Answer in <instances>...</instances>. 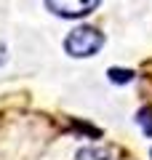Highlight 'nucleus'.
Returning a JSON list of instances; mask_svg holds the SVG:
<instances>
[{
  "label": "nucleus",
  "mask_w": 152,
  "mask_h": 160,
  "mask_svg": "<svg viewBox=\"0 0 152 160\" xmlns=\"http://www.w3.org/2000/svg\"><path fill=\"white\" fill-rule=\"evenodd\" d=\"M109 80H112V83H128V80H134V72H131V69L112 67V69H109Z\"/></svg>",
  "instance_id": "39448f33"
},
{
  "label": "nucleus",
  "mask_w": 152,
  "mask_h": 160,
  "mask_svg": "<svg viewBox=\"0 0 152 160\" xmlns=\"http://www.w3.org/2000/svg\"><path fill=\"white\" fill-rule=\"evenodd\" d=\"M104 46V35L91 24H80V27L69 29L67 40H64V51L75 59H85L99 53V48Z\"/></svg>",
  "instance_id": "f257e3e1"
},
{
  "label": "nucleus",
  "mask_w": 152,
  "mask_h": 160,
  "mask_svg": "<svg viewBox=\"0 0 152 160\" xmlns=\"http://www.w3.org/2000/svg\"><path fill=\"white\" fill-rule=\"evenodd\" d=\"M6 62V46H3V43H0V64Z\"/></svg>",
  "instance_id": "423d86ee"
},
{
  "label": "nucleus",
  "mask_w": 152,
  "mask_h": 160,
  "mask_svg": "<svg viewBox=\"0 0 152 160\" xmlns=\"http://www.w3.org/2000/svg\"><path fill=\"white\" fill-rule=\"evenodd\" d=\"M75 160H115V158L104 147H83V149H78Z\"/></svg>",
  "instance_id": "7ed1b4c3"
},
{
  "label": "nucleus",
  "mask_w": 152,
  "mask_h": 160,
  "mask_svg": "<svg viewBox=\"0 0 152 160\" xmlns=\"http://www.w3.org/2000/svg\"><path fill=\"white\" fill-rule=\"evenodd\" d=\"M99 0H45V8L62 19H80L96 11Z\"/></svg>",
  "instance_id": "f03ea898"
},
{
  "label": "nucleus",
  "mask_w": 152,
  "mask_h": 160,
  "mask_svg": "<svg viewBox=\"0 0 152 160\" xmlns=\"http://www.w3.org/2000/svg\"><path fill=\"white\" fill-rule=\"evenodd\" d=\"M136 123L141 126V131H144L147 136H152V107H141L139 112H136Z\"/></svg>",
  "instance_id": "20e7f679"
}]
</instances>
